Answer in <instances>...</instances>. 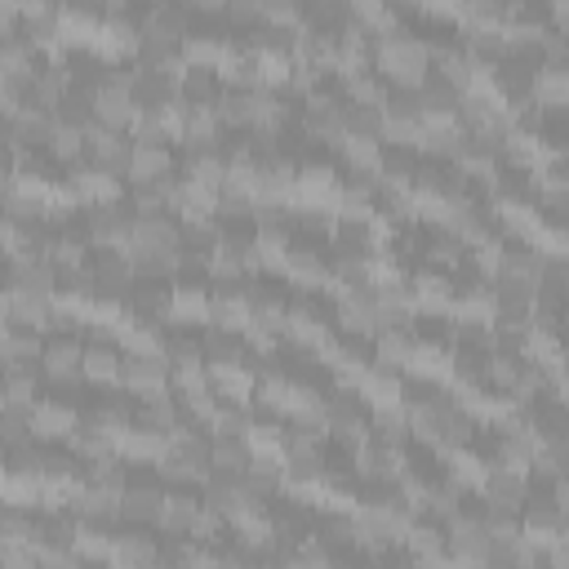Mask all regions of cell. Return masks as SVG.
Here are the masks:
<instances>
[{"mask_svg": "<svg viewBox=\"0 0 569 569\" xmlns=\"http://www.w3.org/2000/svg\"><path fill=\"white\" fill-rule=\"evenodd\" d=\"M130 152H134V143L121 130H107L98 121L85 130V165L94 169V174L125 179L130 174Z\"/></svg>", "mask_w": 569, "mask_h": 569, "instance_id": "obj_1", "label": "cell"}, {"mask_svg": "<svg viewBox=\"0 0 569 569\" xmlns=\"http://www.w3.org/2000/svg\"><path fill=\"white\" fill-rule=\"evenodd\" d=\"M121 387H130L134 396H152V391H165L169 383V356L160 348H130L121 352V374H117Z\"/></svg>", "mask_w": 569, "mask_h": 569, "instance_id": "obj_2", "label": "cell"}, {"mask_svg": "<svg viewBox=\"0 0 569 569\" xmlns=\"http://www.w3.org/2000/svg\"><path fill=\"white\" fill-rule=\"evenodd\" d=\"M445 530V552L449 556H463V560H485V547H489V530L481 521V511H453L449 521H440Z\"/></svg>", "mask_w": 569, "mask_h": 569, "instance_id": "obj_3", "label": "cell"}, {"mask_svg": "<svg viewBox=\"0 0 569 569\" xmlns=\"http://www.w3.org/2000/svg\"><path fill=\"white\" fill-rule=\"evenodd\" d=\"M121 307H130L134 320L165 325V320H169V307H174V284H169V280H138V276H134V284H130V294H125Z\"/></svg>", "mask_w": 569, "mask_h": 569, "instance_id": "obj_4", "label": "cell"}, {"mask_svg": "<svg viewBox=\"0 0 569 569\" xmlns=\"http://www.w3.org/2000/svg\"><path fill=\"white\" fill-rule=\"evenodd\" d=\"M5 290H32V294H53L59 290V267L45 254H14L5 271Z\"/></svg>", "mask_w": 569, "mask_h": 569, "instance_id": "obj_5", "label": "cell"}, {"mask_svg": "<svg viewBox=\"0 0 569 569\" xmlns=\"http://www.w3.org/2000/svg\"><path fill=\"white\" fill-rule=\"evenodd\" d=\"M85 222H89V245L94 250H117V245L130 241V218L117 209V201L85 205Z\"/></svg>", "mask_w": 569, "mask_h": 569, "instance_id": "obj_6", "label": "cell"}, {"mask_svg": "<svg viewBox=\"0 0 569 569\" xmlns=\"http://www.w3.org/2000/svg\"><path fill=\"white\" fill-rule=\"evenodd\" d=\"M125 250H183V237H179V218L174 214H152V218H138L130 227V241Z\"/></svg>", "mask_w": 569, "mask_h": 569, "instance_id": "obj_7", "label": "cell"}, {"mask_svg": "<svg viewBox=\"0 0 569 569\" xmlns=\"http://www.w3.org/2000/svg\"><path fill=\"white\" fill-rule=\"evenodd\" d=\"M525 489H530L525 472H517L511 463H494V468H485V476H481V494H485V503L521 507V503H525Z\"/></svg>", "mask_w": 569, "mask_h": 569, "instance_id": "obj_8", "label": "cell"}, {"mask_svg": "<svg viewBox=\"0 0 569 569\" xmlns=\"http://www.w3.org/2000/svg\"><path fill=\"white\" fill-rule=\"evenodd\" d=\"M165 511V485H125L121 494V521L125 525H152L160 521Z\"/></svg>", "mask_w": 569, "mask_h": 569, "instance_id": "obj_9", "label": "cell"}, {"mask_svg": "<svg viewBox=\"0 0 569 569\" xmlns=\"http://www.w3.org/2000/svg\"><path fill=\"white\" fill-rule=\"evenodd\" d=\"M196 511H201V494H192V485H169V489H165V511H160L156 530H160V534H187L192 521H196Z\"/></svg>", "mask_w": 569, "mask_h": 569, "instance_id": "obj_10", "label": "cell"}, {"mask_svg": "<svg viewBox=\"0 0 569 569\" xmlns=\"http://www.w3.org/2000/svg\"><path fill=\"white\" fill-rule=\"evenodd\" d=\"M370 440L387 445V449H405L410 445V423H405V405L401 401H387L370 410Z\"/></svg>", "mask_w": 569, "mask_h": 569, "instance_id": "obj_11", "label": "cell"}, {"mask_svg": "<svg viewBox=\"0 0 569 569\" xmlns=\"http://www.w3.org/2000/svg\"><path fill=\"white\" fill-rule=\"evenodd\" d=\"M81 374H85V383H89V387H107V383H117V374H121V343H94V338H85Z\"/></svg>", "mask_w": 569, "mask_h": 569, "instance_id": "obj_12", "label": "cell"}, {"mask_svg": "<svg viewBox=\"0 0 569 569\" xmlns=\"http://www.w3.org/2000/svg\"><path fill=\"white\" fill-rule=\"evenodd\" d=\"M81 352H85V338H81V334H49L45 348H40L45 378H53V374H76V370H81Z\"/></svg>", "mask_w": 569, "mask_h": 569, "instance_id": "obj_13", "label": "cell"}, {"mask_svg": "<svg viewBox=\"0 0 569 569\" xmlns=\"http://www.w3.org/2000/svg\"><path fill=\"white\" fill-rule=\"evenodd\" d=\"M53 130H59L53 111H40V107H14V152H19V147H49Z\"/></svg>", "mask_w": 569, "mask_h": 569, "instance_id": "obj_14", "label": "cell"}, {"mask_svg": "<svg viewBox=\"0 0 569 569\" xmlns=\"http://www.w3.org/2000/svg\"><path fill=\"white\" fill-rule=\"evenodd\" d=\"M338 121H343L348 138H383V125H387L378 102H352V98L338 102Z\"/></svg>", "mask_w": 569, "mask_h": 569, "instance_id": "obj_15", "label": "cell"}, {"mask_svg": "<svg viewBox=\"0 0 569 569\" xmlns=\"http://www.w3.org/2000/svg\"><path fill=\"white\" fill-rule=\"evenodd\" d=\"M94 121L107 125V130H130L134 121V98L130 89H117V85H98V98H94Z\"/></svg>", "mask_w": 569, "mask_h": 569, "instance_id": "obj_16", "label": "cell"}, {"mask_svg": "<svg viewBox=\"0 0 569 569\" xmlns=\"http://www.w3.org/2000/svg\"><path fill=\"white\" fill-rule=\"evenodd\" d=\"M419 98H423V117H427V121H453V107H459L463 89H453L445 76L427 72V76L419 81Z\"/></svg>", "mask_w": 569, "mask_h": 569, "instance_id": "obj_17", "label": "cell"}, {"mask_svg": "<svg viewBox=\"0 0 569 569\" xmlns=\"http://www.w3.org/2000/svg\"><path fill=\"white\" fill-rule=\"evenodd\" d=\"M280 485H284V463H276L271 453H254V459L245 463V472H241V489H250V494H258L267 503L280 494Z\"/></svg>", "mask_w": 569, "mask_h": 569, "instance_id": "obj_18", "label": "cell"}, {"mask_svg": "<svg viewBox=\"0 0 569 569\" xmlns=\"http://www.w3.org/2000/svg\"><path fill=\"white\" fill-rule=\"evenodd\" d=\"M201 348H205V365H241V356H245V334H241V329L205 325Z\"/></svg>", "mask_w": 569, "mask_h": 569, "instance_id": "obj_19", "label": "cell"}, {"mask_svg": "<svg viewBox=\"0 0 569 569\" xmlns=\"http://www.w3.org/2000/svg\"><path fill=\"white\" fill-rule=\"evenodd\" d=\"M250 459H254V449L245 436H209V472L241 476Z\"/></svg>", "mask_w": 569, "mask_h": 569, "instance_id": "obj_20", "label": "cell"}, {"mask_svg": "<svg viewBox=\"0 0 569 569\" xmlns=\"http://www.w3.org/2000/svg\"><path fill=\"white\" fill-rule=\"evenodd\" d=\"M419 147H401V143H387L378 152V179L396 183V187H410L414 183V169H419Z\"/></svg>", "mask_w": 569, "mask_h": 569, "instance_id": "obj_21", "label": "cell"}, {"mask_svg": "<svg viewBox=\"0 0 569 569\" xmlns=\"http://www.w3.org/2000/svg\"><path fill=\"white\" fill-rule=\"evenodd\" d=\"M165 174H174V156H169V147H143V143H134V152H130V183H156V179H165Z\"/></svg>", "mask_w": 569, "mask_h": 569, "instance_id": "obj_22", "label": "cell"}, {"mask_svg": "<svg viewBox=\"0 0 569 569\" xmlns=\"http://www.w3.org/2000/svg\"><path fill=\"white\" fill-rule=\"evenodd\" d=\"M94 98H98V89L68 85V94L59 98V107H53V121L72 125V130H89L94 125Z\"/></svg>", "mask_w": 569, "mask_h": 569, "instance_id": "obj_23", "label": "cell"}, {"mask_svg": "<svg viewBox=\"0 0 569 569\" xmlns=\"http://www.w3.org/2000/svg\"><path fill=\"white\" fill-rule=\"evenodd\" d=\"M53 294H32V290H10V325L27 329H49Z\"/></svg>", "mask_w": 569, "mask_h": 569, "instance_id": "obj_24", "label": "cell"}, {"mask_svg": "<svg viewBox=\"0 0 569 569\" xmlns=\"http://www.w3.org/2000/svg\"><path fill=\"white\" fill-rule=\"evenodd\" d=\"M410 294H414L419 312H445L453 303V284H449L445 271H419L414 284H410Z\"/></svg>", "mask_w": 569, "mask_h": 569, "instance_id": "obj_25", "label": "cell"}, {"mask_svg": "<svg viewBox=\"0 0 569 569\" xmlns=\"http://www.w3.org/2000/svg\"><path fill=\"white\" fill-rule=\"evenodd\" d=\"M410 352H414V334H410V325H401V329H378V334H374V361H383V365H391V370L405 374Z\"/></svg>", "mask_w": 569, "mask_h": 569, "instance_id": "obj_26", "label": "cell"}, {"mask_svg": "<svg viewBox=\"0 0 569 569\" xmlns=\"http://www.w3.org/2000/svg\"><path fill=\"white\" fill-rule=\"evenodd\" d=\"M218 94H222V85H218V72H214V68H187L183 81H179V98H183L187 107H214Z\"/></svg>", "mask_w": 569, "mask_h": 569, "instance_id": "obj_27", "label": "cell"}, {"mask_svg": "<svg viewBox=\"0 0 569 569\" xmlns=\"http://www.w3.org/2000/svg\"><path fill=\"white\" fill-rule=\"evenodd\" d=\"M325 271L343 284V290H365V284H374V267H370V258H361V254H329V263H325Z\"/></svg>", "mask_w": 569, "mask_h": 569, "instance_id": "obj_28", "label": "cell"}, {"mask_svg": "<svg viewBox=\"0 0 569 569\" xmlns=\"http://www.w3.org/2000/svg\"><path fill=\"white\" fill-rule=\"evenodd\" d=\"M472 436H476V419H472L468 410H449V414L440 419L436 449H445V453H463V449H472Z\"/></svg>", "mask_w": 569, "mask_h": 569, "instance_id": "obj_29", "label": "cell"}, {"mask_svg": "<svg viewBox=\"0 0 569 569\" xmlns=\"http://www.w3.org/2000/svg\"><path fill=\"white\" fill-rule=\"evenodd\" d=\"M352 19V0H303V23L316 32H338Z\"/></svg>", "mask_w": 569, "mask_h": 569, "instance_id": "obj_30", "label": "cell"}, {"mask_svg": "<svg viewBox=\"0 0 569 569\" xmlns=\"http://www.w3.org/2000/svg\"><path fill=\"white\" fill-rule=\"evenodd\" d=\"M27 440H36L32 410L27 405H0V449H19Z\"/></svg>", "mask_w": 569, "mask_h": 569, "instance_id": "obj_31", "label": "cell"}, {"mask_svg": "<svg viewBox=\"0 0 569 569\" xmlns=\"http://www.w3.org/2000/svg\"><path fill=\"white\" fill-rule=\"evenodd\" d=\"M383 117H387V121H423V98H419V85H387Z\"/></svg>", "mask_w": 569, "mask_h": 569, "instance_id": "obj_32", "label": "cell"}, {"mask_svg": "<svg viewBox=\"0 0 569 569\" xmlns=\"http://www.w3.org/2000/svg\"><path fill=\"white\" fill-rule=\"evenodd\" d=\"M432 72H436V76H445L453 89H472V81H476V63L463 53V45H453L449 53L432 59Z\"/></svg>", "mask_w": 569, "mask_h": 569, "instance_id": "obj_33", "label": "cell"}, {"mask_svg": "<svg viewBox=\"0 0 569 569\" xmlns=\"http://www.w3.org/2000/svg\"><path fill=\"white\" fill-rule=\"evenodd\" d=\"M218 232L222 227L205 214V218H179V237H183V250L192 254H214L218 250Z\"/></svg>", "mask_w": 569, "mask_h": 569, "instance_id": "obj_34", "label": "cell"}, {"mask_svg": "<svg viewBox=\"0 0 569 569\" xmlns=\"http://www.w3.org/2000/svg\"><path fill=\"white\" fill-rule=\"evenodd\" d=\"M169 320L174 325H209V290H174Z\"/></svg>", "mask_w": 569, "mask_h": 569, "instance_id": "obj_35", "label": "cell"}, {"mask_svg": "<svg viewBox=\"0 0 569 569\" xmlns=\"http://www.w3.org/2000/svg\"><path fill=\"white\" fill-rule=\"evenodd\" d=\"M209 325H218V329H245L250 325L245 299L241 294H209Z\"/></svg>", "mask_w": 569, "mask_h": 569, "instance_id": "obj_36", "label": "cell"}, {"mask_svg": "<svg viewBox=\"0 0 569 569\" xmlns=\"http://www.w3.org/2000/svg\"><path fill=\"white\" fill-rule=\"evenodd\" d=\"M81 476H85V463L76 459V449H45V476L40 481L68 485V481H81Z\"/></svg>", "mask_w": 569, "mask_h": 569, "instance_id": "obj_37", "label": "cell"}, {"mask_svg": "<svg viewBox=\"0 0 569 569\" xmlns=\"http://www.w3.org/2000/svg\"><path fill=\"white\" fill-rule=\"evenodd\" d=\"M130 143H143V147H169V117H156V111H134L130 121Z\"/></svg>", "mask_w": 569, "mask_h": 569, "instance_id": "obj_38", "label": "cell"}, {"mask_svg": "<svg viewBox=\"0 0 569 569\" xmlns=\"http://www.w3.org/2000/svg\"><path fill=\"white\" fill-rule=\"evenodd\" d=\"M284 481H294V485H320V481H325V453L312 449V453H294V459H284Z\"/></svg>", "mask_w": 569, "mask_h": 569, "instance_id": "obj_39", "label": "cell"}, {"mask_svg": "<svg viewBox=\"0 0 569 569\" xmlns=\"http://www.w3.org/2000/svg\"><path fill=\"white\" fill-rule=\"evenodd\" d=\"M32 511L27 507H0V543L14 547V543H32Z\"/></svg>", "mask_w": 569, "mask_h": 569, "instance_id": "obj_40", "label": "cell"}, {"mask_svg": "<svg viewBox=\"0 0 569 569\" xmlns=\"http://www.w3.org/2000/svg\"><path fill=\"white\" fill-rule=\"evenodd\" d=\"M10 453V472L14 476H27V481H40L45 476V449L36 445V440H27V445H19V449H5Z\"/></svg>", "mask_w": 569, "mask_h": 569, "instance_id": "obj_41", "label": "cell"}, {"mask_svg": "<svg viewBox=\"0 0 569 569\" xmlns=\"http://www.w3.org/2000/svg\"><path fill=\"white\" fill-rule=\"evenodd\" d=\"M49 156L59 160V165H72L85 156V130H72V125H59L49 138Z\"/></svg>", "mask_w": 569, "mask_h": 569, "instance_id": "obj_42", "label": "cell"}, {"mask_svg": "<svg viewBox=\"0 0 569 569\" xmlns=\"http://www.w3.org/2000/svg\"><path fill=\"white\" fill-rule=\"evenodd\" d=\"M187 538H196V543H205V547H209V543H222V538H227V517L201 503V511H196V521H192Z\"/></svg>", "mask_w": 569, "mask_h": 569, "instance_id": "obj_43", "label": "cell"}, {"mask_svg": "<svg viewBox=\"0 0 569 569\" xmlns=\"http://www.w3.org/2000/svg\"><path fill=\"white\" fill-rule=\"evenodd\" d=\"M19 32V5L14 0H0V36H14Z\"/></svg>", "mask_w": 569, "mask_h": 569, "instance_id": "obj_44", "label": "cell"}, {"mask_svg": "<svg viewBox=\"0 0 569 569\" xmlns=\"http://www.w3.org/2000/svg\"><path fill=\"white\" fill-rule=\"evenodd\" d=\"M14 156L19 152L10 143H0V179H14Z\"/></svg>", "mask_w": 569, "mask_h": 569, "instance_id": "obj_45", "label": "cell"}, {"mask_svg": "<svg viewBox=\"0 0 569 569\" xmlns=\"http://www.w3.org/2000/svg\"><path fill=\"white\" fill-rule=\"evenodd\" d=\"M0 107H14V98H10V81H5V72H0Z\"/></svg>", "mask_w": 569, "mask_h": 569, "instance_id": "obj_46", "label": "cell"}, {"mask_svg": "<svg viewBox=\"0 0 569 569\" xmlns=\"http://www.w3.org/2000/svg\"><path fill=\"white\" fill-rule=\"evenodd\" d=\"M192 5H196V10H222L227 0H192Z\"/></svg>", "mask_w": 569, "mask_h": 569, "instance_id": "obj_47", "label": "cell"}, {"mask_svg": "<svg viewBox=\"0 0 569 569\" xmlns=\"http://www.w3.org/2000/svg\"><path fill=\"white\" fill-rule=\"evenodd\" d=\"M0 396H5V365H0Z\"/></svg>", "mask_w": 569, "mask_h": 569, "instance_id": "obj_48", "label": "cell"}, {"mask_svg": "<svg viewBox=\"0 0 569 569\" xmlns=\"http://www.w3.org/2000/svg\"><path fill=\"white\" fill-rule=\"evenodd\" d=\"M187 5H192V0H187Z\"/></svg>", "mask_w": 569, "mask_h": 569, "instance_id": "obj_49", "label": "cell"}]
</instances>
